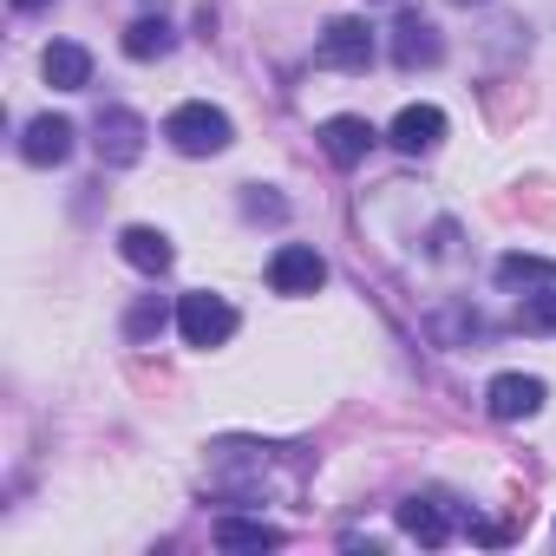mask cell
<instances>
[{
  "label": "cell",
  "instance_id": "obj_1",
  "mask_svg": "<svg viewBox=\"0 0 556 556\" xmlns=\"http://www.w3.org/2000/svg\"><path fill=\"white\" fill-rule=\"evenodd\" d=\"M164 138H170L184 157H216V151H229V112L190 99V105H177V112L164 118Z\"/></svg>",
  "mask_w": 556,
  "mask_h": 556
},
{
  "label": "cell",
  "instance_id": "obj_2",
  "mask_svg": "<svg viewBox=\"0 0 556 556\" xmlns=\"http://www.w3.org/2000/svg\"><path fill=\"white\" fill-rule=\"evenodd\" d=\"M144 118L131 112V105H105L99 118H92V151H99V164L105 170H125V164H138L144 157Z\"/></svg>",
  "mask_w": 556,
  "mask_h": 556
},
{
  "label": "cell",
  "instance_id": "obj_3",
  "mask_svg": "<svg viewBox=\"0 0 556 556\" xmlns=\"http://www.w3.org/2000/svg\"><path fill=\"white\" fill-rule=\"evenodd\" d=\"M177 334H184L190 348H223V341L236 334V308H229L223 295L197 289V295H184V302H177Z\"/></svg>",
  "mask_w": 556,
  "mask_h": 556
},
{
  "label": "cell",
  "instance_id": "obj_4",
  "mask_svg": "<svg viewBox=\"0 0 556 556\" xmlns=\"http://www.w3.org/2000/svg\"><path fill=\"white\" fill-rule=\"evenodd\" d=\"M328 282V262H321V249H308V242H282L268 255V289L275 295H315Z\"/></svg>",
  "mask_w": 556,
  "mask_h": 556
},
{
  "label": "cell",
  "instance_id": "obj_5",
  "mask_svg": "<svg viewBox=\"0 0 556 556\" xmlns=\"http://www.w3.org/2000/svg\"><path fill=\"white\" fill-rule=\"evenodd\" d=\"M315 66H328V73H367L374 66V27L367 21H328V34L315 47Z\"/></svg>",
  "mask_w": 556,
  "mask_h": 556
},
{
  "label": "cell",
  "instance_id": "obj_6",
  "mask_svg": "<svg viewBox=\"0 0 556 556\" xmlns=\"http://www.w3.org/2000/svg\"><path fill=\"white\" fill-rule=\"evenodd\" d=\"M400 530H406L413 543L439 549V543L458 530V517H452V497H445V491H413V497L400 504Z\"/></svg>",
  "mask_w": 556,
  "mask_h": 556
},
{
  "label": "cell",
  "instance_id": "obj_7",
  "mask_svg": "<svg viewBox=\"0 0 556 556\" xmlns=\"http://www.w3.org/2000/svg\"><path fill=\"white\" fill-rule=\"evenodd\" d=\"M484 413L504 419V426L536 419V413H543V380H536V374H497V380L484 387Z\"/></svg>",
  "mask_w": 556,
  "mask_h": 556
},
{
  "label": "cell",
  "instance_id": "obj_8",
  "mask_svg": "<svg viewBox=\"0 0 556 556\" xmlns=\"http://www.w3.org/2000/svg\"><path fill=\"white\" fill-rule=\"evenodd\" d=\"M73 138H79V131H73V118L40 112V118H27V131H21V157H27V164H40V170H47V164H66V157H73Z\"/></svg>",
  "mask_w": 556,
  "mask_h": 556
},
{
  "label": "cell",
  "instance_id": "obj_9",
  "mask_svg": "<svg viewBox=\"0 0 556 556\" xmlns=\"http://www.w3.org/2000/svg\"><path fill=\"white\" fill-rule=\"evenodd\" d=\"M393 60H400V73L439 66V60H445V40H439V27H432L426 14H400V27H393Z\"/></svg>",
  "mask_w": 556,
  "mask_h": 556
},
{
  "label": "cell",
  "instance_id": "obj_10",
  "mask_svg": "<svg viewBox=\"0 0 556 556\" xmlns=\"http://www.w3.org/2000/svg\"><path fill=\"white\" fill-rule=\"evenodd\" d=\"M374 144H380V131H374L361 112H341V118H328V125H321V151H328L341 170H354Z\"/></svg>",
  "mask_w": 556,
  "mask_h": 556
},
{
  "label": "cell",
  "instance_id": "obj_11",
  "mask_svg": "<svg viewBox=\"0 0 556 556\" xmlns=\"http://www.w3.org/2000/svg\"><path fill=\"white\" fill-rule=\"evenodd\" d=\"M40 73H47L53 92H86V86H92V53H86L79 40H53V47L40 53Z\"/></svg>",
  "mask_w": 556,
  "mask_h": 556
},
{
  "label": "cell",
  "instance_id": "obj_12",
  "mask_svg": "<svg viewBox=\"0 0 556 556\" xmlns=\"http://www.w3.org/2000/svg\"><path fill=\"white\" fill-rule=\"evenodd\" d=\"M387 138H393V151L426 157V151L445 138V112H439V105H406V112L393 118V131H387Z\"/></svg>",
  "mask_w": 556,
  "mask_h": 556
},
{
  "label": "cell",
  "instance_id": "obj_13",
  "mask_svg": "<svg viewBox=\"0 0 556 556\" xmlns=\"http://www.w3.org/2000/svg\"><path fill=\"white\" fill-rule=\"evenodd\" d=\"M118 255H125L138 275H164V268L177 262L170 236H164V229H151V223H131V229H118Z\"/></svg>",
  "mask_w": 556,
  "mask_h": 556
},
{
  "label": "cell",
  "instance_id": "obj_14",
  "mask_svg": "<svg viewBox=\"0 0 556 556\" xmlns=\"http://www.w3.org/2000/svg\"><path fill=\"white\" fill-rule=\"evenodd\" d=\"M491 282H497V289H549V282H556V262H549V255H523V249H510V255H497Z\"/></svg>",
  "mask_w": 556,
  "mask_h": 556
},
{
  "label": "cell",
  "instance_id": "obj_15",
  "mask_svg": "<svg viewBox=\"0 0 556 556\" xmlns=\"http://www.w3.org/2000/svg\"><path fill=\"white\" fill-rule=\"evenodd\" d=\"M216 549H282V530L255 523V517H223L216 523Z\"/></svg>",
  "mask_w": 556,
  "mask_h": 556
},
{
  "label": "cell",
  "instance_id": "obj_16",
  "mask_svg": "<svg viewBox=\"0 0 556 556\" xmlns=\"http://www.w3.org/2000/svg\"><path fill=\"white\" fill-rule=\"evenodd\" d=\"M170 47H177V34H170L164 14H144V21H131V34H125V53H131V60H164Z\"/></svg>",
  "mask_w": 556,
  "mask_h": 556
},
{
  "label": "cell",
  "instance_id": "obj_17",
  "mask_svg": "<svg viewBox=\"0 0 556 556\" xmlns=\"http://www.w3.org/2000/svg\"><path fill=\"white\" fill-rule=\"evenodd\" d=\"M517 328H523V334H549V341H556V289L523 295V302H517Z\"/></svg>",
  "mask_w": 556,
  "mask_h": 556
},
{
  "label": "cell",
  "instance_id": "obj_18",
  "mask_svg": "<svg viewBox=\"0 0 556 556\" xmlns=\"http://www.w3.org/2000/svg\"><path fill=\"white\" fill-rule=\"evenodd\" d=\"M164 321H170V308H164L157 295H144V302L125 315V341H151V334H164Z\"/></svg>",
  "mask_w": 556,
  "mask_h": 556
},
{
  "label": "cell",
  "instance_id": "obj_19",
  "mask_svg": "<svg viewBox=\"0 0 556 556\" xmlns=\"http://www.w3.org/2000/svg\"><path fill=\"white\" fill-rule=\"evenodd\" d=\"M432 334H439V341H458V334H478V315H458V308H452V315H432Z\"/></svg>",
  "mask_w": 556,
  "mask_h": 556
},
{
  "label": "cell",
  "instance_id": "obj_20",
  "mask_svg": "<svg viewBox=\"0 0 556 556\" xmlns=\"http://www.w3.org/2000/svg\"><path fill=\"white\" fill-rule=\"evenodd\" d=\"M242 210H249V216H268V223H282V216H289L282 197H262V190H242Z\"/></svg>",
  "mask_w": 556,
  "mask_h": 556
},
{
  "label": "cell",
  "instance_id": "obj_21",
  "mask_svg": "<svg viewBox=\"0 0 556 556\" xmlns=\"http://www.w3.org/2000/svg\"><path fill=\"white\" fill-rule=\"evenodd\" d=\"M40 8H53V0H14V14H40Z\"/></svg>",
  "mask_w": 556,
  "mask_h": 556
},
{
  "label": "cell",
  "instance_id": "obj_22",
  "mask_svg": "<svg viewBox=\"0 0 556 556\" xmlns=\"http://www.w3.org/2000/svg\"><path fill=\"white\" fill-rule=\"evenodd\" d=\"M452 8H484V0H452Z\"/></svg>",
  "mask_w": 556,
  "mask_h": 556
}]
</instances>
